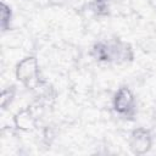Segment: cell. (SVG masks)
Segmentation results:
<instances>
[{"label":"cell","mask_w":156,"mask_h":156,"mask_svg":"<svg viewBox=\"0 0 156 156\" xmlns=\"http://www.w3.org/2000/svg\"><path fill=\"white\" fill-rule=\"evenodd\" d=\"M152 143L154 140L151 132L144 127H138L129 134L128 145L134 155H144L149 152L152 147Z\"/></svg>","instance_id":"cell-4"},{"label":"cell","mask_w":156,"mask_h":156,"mask_svg":"<svg viewBox=\"0 0 156 156\" xmlns=\"http://www.w3.org/2000/svg\"><path fill=\"white\" fill-rule=\"evenodd\" d=\"M16 93H17L16 85H9L2 89L1 96H0V106L2 110H6L13 102V100L16 98Z\"/></svg>","instance_id":"cell-7"},{"label":"cell","mask_w":156,"mask_h":156,"mask_svg":"<svg viewBox=\"0 0 156 156\" xmlns=\"http://www.w3.org/2000/svg\"><path fill=\"white\" fill-rule=\"evenodd\" d=\"M12 17L13 13L11 6L2 1L0 4V28L2 32H9L11 29Z\"/></svg>","instance_id":"cell-6"},{"label":"cell","mask_w":156,"mask_h":156,"mask_svg":"<svg viewBox=\"0 0 156 156\" xmlns=\"http://www.w3.org/2000/svg\"><path fill=\"white\" fill-rule=\"evenodd\" d=\"M16 79L28 90L37 89L40 84V66L34 55H28L21 58L15 67Z\"/></svg>","instance_id":"cell-2"},{"label":"cell","mask_w":156,"mask_h":156,"mask_svg":"<svg viewBox=\"0 0 156 156\" xmlns=\"http://www.w3.org/2000/svg\"><path fill=\"white\" fill-rule=\"evenodd\" d=\"M112 110L121 117L132 119L136 112V100L132 89L127 85L119 87L112 98Z\"/></svg>","instance_id":"cell-3"},{"label":"cell","mask_w":156,"mask_h":156,"mask_svg":"<svg viewBox=\"0 0 156 156\" xmlns=\"http://www.w3.org/2000/svg\"><path fill=\"white\" fill-rule=\"evenodd\" d=\"M90 55L99 62L108 63H127L134 60V50L129 43H126L118 38L110 39L107 41H98L91 46Z\"/></svg>","instance_id":"cell-1"},{"label":"cell","mask_w":156,"mask_h":156,"mask_svg":"<svg viewBox=\"0 0 156 156\" xmlns=\"http://www.w3.org/2000/svg\"><path fill=\"white\" fill-rule=\"evenodd\" d=\"M12 121H13V127L18 132L28 133V132H33L37 128V117L34 115V111L29 106L18 110L13 115Z\"/></svg>","instance_id":"cell-5"},{"label":"cell","mask_w":156,"mask_h":156,"mask_svg":"<svg viewBox=\"0 0 156 156\" xmlns=\"http://www.w3.org/2000/svg\"><path fill=\"white\" fill-rule=\"evenodd\" d=\"M69 2V0H48V5L51 7H63Z\"/></svg>","instance_id":"cell-8"},{"label":"cell","mask_w":156,"mask_h":156,"mask_svg":"<svg viewBox=\"0 0 156 156\" xmlns=\"http://www.w3.org/2000/svg\"><path fill=\"white\" fill-rule=\"evenodd\" d=\"M108 1H110V0H108Z\"/></svg>","instance_id":"cell-9"}]
</instances>
